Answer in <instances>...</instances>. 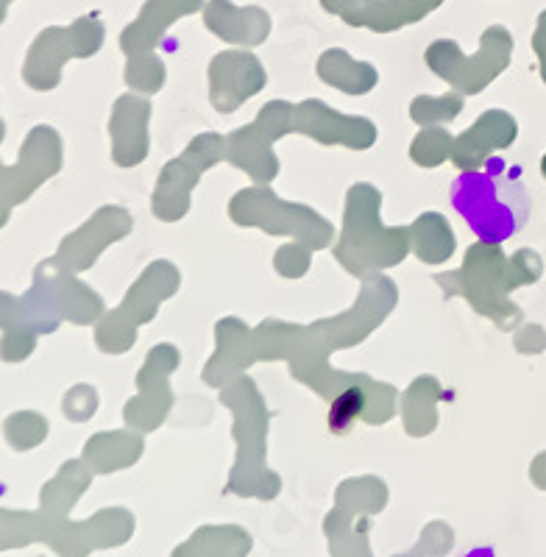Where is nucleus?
<instances>
[{
  "label": "nucleus",
  "mask_w": 546,
  "mask_h": 557,
  "mask_svg": "<svg viewBox=\"0 0 546 557\" xmlns=\"http://www.w3.org/2000/svg\"><path fill=\"white\" fill-rule=\"evenodd\" d=\"M45 541H48L62 557H84L89 552V544H92V541H87V535H84L82 530H76V527L71 524H48Z\"/></svg>",
  "instance_id": "7ed1b4c3"
},
{
  "label": "nucleus",
  "mask_w": 546,
  "mask_h": 557,
  "mask_svg": "<svg viewBox=\"0 0 546 557\" xmlns=\"http://www.w3.org/2000/svg\"><path fill=\"white\" fill-rule=\"evenodd\" d=\"M449 544H451V539H449V532H438V530H430L424 535V552L430 557H440V555H446V552H449Z\"/></svg>",
  "instance_id": "20e7f679"
},
{
  "label": "nucleus",
  "mask_w": 546,
  "mask_h": 557,
  "mask_svg": "<svg viewBox=\"0 0 546 557\" xmlns=\"http://www.w3.org/2000/svg\"><path fill=\"white\" fill-rule=\"evenodd\" d=\"M399 557H421V555H399Z\"/></svg>",
  "instance_id": "39448f33"
},
{
  "label": "nucleus",
  "mask_w": 546,
  "mask_h": 557,
  "mask_svg": "<svg viewBox=\"0 0 546 557\" xmlns=\"http://www.w3.org/2000/svg\"><path fill=\"white\" fill-rule=\"evenodd\" d=\"M451 207L488 246L510 240L530 221V193L521 173L502 159H488L480 171L460 173L451 184Z\"/></svg>",
  "instance_id": "f257e3e1"
},
{
  "label": "nucleus",
  "mask_w": 546,
  "mask_h": 557,
  "mask_svg": "<svg viewBox=\"0 0 546 557\" xmlns=\"http://www.w3.org/2000/svg\"><path fill=\"white\" fill-rule=\"evenodd\" d=\"M45 530H48V524H42L37 516L0 510V552L17 549V546H26L32 541L45 539Z\"/></svg>",
  "instance_id": "f03ea898"
}]
</instances>
